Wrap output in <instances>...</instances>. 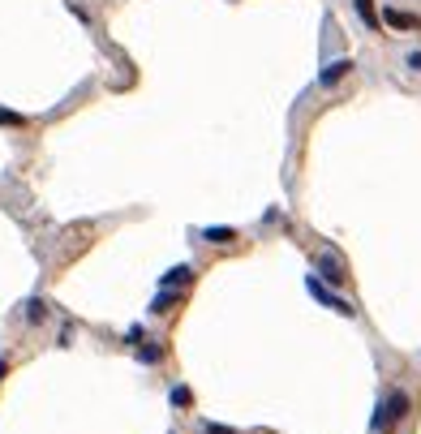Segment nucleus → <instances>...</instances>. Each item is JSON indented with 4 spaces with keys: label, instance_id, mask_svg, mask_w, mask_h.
I'll return each mask as SVG.
<instances>
[{
    "label": "nucleus",
    "instance_id": "1",
    "mask_svg": "<svg viewBox=\"0 0 421 434\" xmlns=\"http://www.w3.org/2000/svg\"><path fill=\"white\" fill-rule=\"evenodd\" d=\"M404 413H409V396H404V391H387V400L378 405V417L370 422V430H374V434H387L392 426L404 422Z\"/></svg>",
    "mask_w": 421,
    "mask_h": 434
},
{
    "label": "nucleus",
    "instance_id": "2",
    "mask_svg": "<svg viewBox=\"0 0 421 434\" xmlns=\"http://www.w3.org/2000/svg\"><path fill=\"white\" fill-rule=\"evenodd\" d=\"M305 288H310V297H314V301H322V305H327V310H335V314H357V310H352L348 301H339V297H335V293H331V288L322 284L318 276H310V280H305Z\"/></svg>",
    "mask_w": 421,
    "mask_h": 434
},
{
    "label": "nucleus",
    "instance_id": "3",
    "mask_svg": "<svg viewBox=\"0 0 421 434\" xmlns=\"http://www.w3.org/2000/svg\"><path fill=\"white\" fill-rule=\"evenodd\" d=\"M383 22L392 30H421V18L417 13H404V9H383Z\"/></svg>",
    "mask_w": 421,
    "mask_h": 434
},
{
    "label": "nucleus",
    "instance_id": "4",
    "mask_svg": "<svg viewBox=\"0 0 421 434\" xmlns=\"http://www.w3.org/2000/svg\"><path fill=\"white\" fill-rule=\"evenodd\" d=\"M318 267H322V276H327L331 284H344V280H348V271H344V263H339L335 254H322V258H318Z\"/></svg>",
    "mask_w": 421,
    "mask_h": 434
},
{
    "label": "nucleus",
    "instance_id": "5",
    "mask_svg": "<svg viewBox=\"0 0 421 434\" xmlns=\"http://www.w3.org/2000/svg\"><path fill=\"white\" fill-rule=\"evenodd\" d=\"M348 69H352V60H331V65L318 73V82H322V86H331V82H339V77H344Z\"/></svg>",
    "mask_w": 421,
    "mask_h": 434
},
{
    "label": "nucleus",
    "instance_id": "6",
    "mask_svg": "<svg viewBox=\"0 0 421 434\" xmlns=\"http://www.w3.org/2000/svg\"><path fill=\"white\" fill-rule=\"evenodd\" d=\"M352 9L361 13V22H365L370 30H378V26H383V18L374 13V0H352Z\"/></svg>",
    "mask_w": 421,
    "mask_h": 434
},
{
    "label": "nucleus",
    "instance_id": "7",
    "mask_svg": "<svg viewBox=\"0 0 421 434\" xmlns=\"http://www.w3.org/2000/svg\"><path fill=\"white\" fill-rule=\"evenodd\" d=\"M193 280V267H172L164 276V288H176V284H189Z\"/></svg>",
    "mask_w": 421,
    "mask_h": 434
},
{
    "label": "nucleus",
    "instance_id": "8",
    "mask_svg": "<svg viewBox=\"0 0 421 434\" xmlns=\"http://www.w3.org/2000/svg\"><path fill=\"white\" fill-rule=\"evenodd\" d=\"M202 237H206V241H215V245H228V241H232L237 232H232V228H206Z\"/></svg>",
    "mask_w": 421,
    "mask_h": 434
},
{
    "label": "nucleus",
    "instance_id": "9",
    "mask_svg": "<svg viewBox=\"0 0 421 434\" xmlns=\"http://www.w3.org/2000/svg\"><path fill=\"white\" fill-rule=\"evenodd\" d=\"M172 301H176V297H172L168 288H164V293L155 297V305H151V310H155V314H168V310H172Z\"/></svg>",
    "mask_w": 421,
    "mask_h": 434
},
{
    "label": "nucleus",
    "instance_id": "10",
    "mask_svg": "<svg viewBox=\"0 0 421 434\" xmlns=\"http://www.w3.org/2000/svg\"><path fill=\"white\" fill-rule=\"evenodd\" d=\"M26 318H30V323H39V318H43V301H30V310H26Z\"/></svg>",
    "mask_w": 421,
    "mask_h": 434
},
{
    "label": "nucleus",
    "instance_id": "11",
    "mask_svg": "<svg viewBox=\"0 0 421 434\" xmlns=\"http://www.w3.org/2000/svg\"><path fill=\"white\" fill-rule=\"evenodd\" d=\"M0 125H22V117H18V112H5V108H0Z\"/></svg>",
    "mask_w": 421,
    "mask_h": 434
},
{
    "label": "nucleus",
    "instance_id": "12",
    "mask_svg": "<svg viewBox=\"0 0 421 434\" xmlns=\"http://www.w3.org/2000/svg\"><path fill=\"white\" fill-rule=\"evenodd\" d=\"M172 405H189V391L185 387H172Z\"/></svg>",
    "mask_w": 421,
    "mask_h": 434
},
{
    "label": "nucleus",
    "instance_id": "13",
    "mask_svg": "<svg viewBox=\"0 0 421 434\" xmlns=\"http://www.w3.org/2000/svg\"><path fill=\"white\" fill-rule=\"evenodd\" d=\"M202 430H206V434H232V430H224V426H210V422H202Z\"/></svg>",
    "mask_w": 421,
    "mask_h": 434
},
{
    "label": "nucleus",
    "instance_id": "14",
    "mask_svg": "<svg viewBox=\"0 0 421 434\" xmlns=\"http://www.w3.org/2000/svg\"><path fill=\"white\" fill-rule=\"evenodd\" d=\"M409 69H421V52H409Z\"/></svg>",
    "mask_w": 421,
    "mask_h": 434
},
{
    "label": "nucleus",
    "instance_id": "15",
    "mask_svg": "<svg viewBox=\"0 0 421 434\" xmlns=\"http://www.w3.org/2000/svg\"><path fill=\"white\" fill-rule=\"evenodd\" d=\"M0 374H5V361H0Z\"/></svg>",
    "mask_w": 421,
    "mask_h": 434
}]
</instances>
